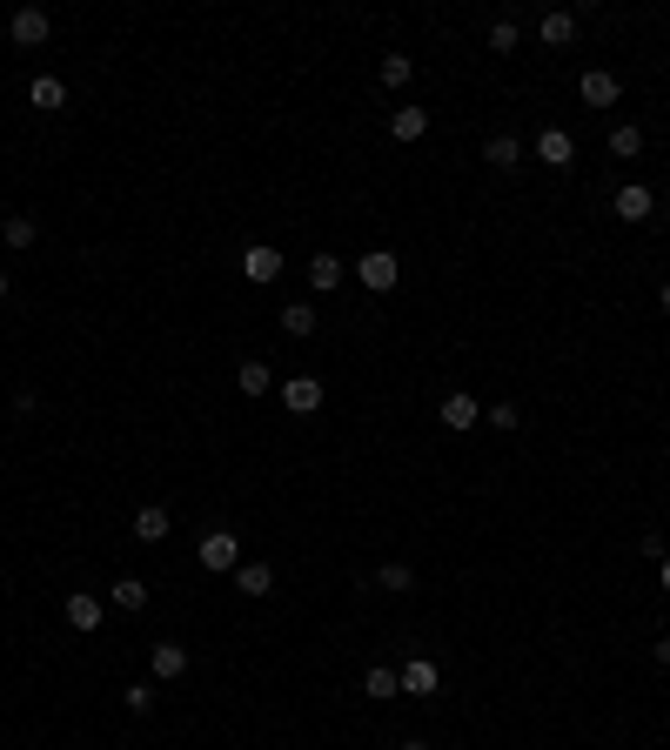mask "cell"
I'll list each match as a JSON object with an SVG mask.
<instances>
[{
	"label": "cell",
	"mask_w": 670,
	"mask_h": 750,
	"mask_svg": "<svg viewBox=\"0 0 670 750\" xmlns=\"http://www.w3.org/2000/svg\"><path fill=\"white\" fill-rule=\"evenodd\" d=\"M396 750H429V744H423V737H409V744H396Z\"/></svg>",
	"instance_id": "33"
},
{
	"label": "cell",
	"mask_w": 670,
	"mask_h": 750,
	"mask_svg": "<svg viewBox=\"0 0 670 750\" xmlns=\"http://www.w3.org/2000/svg\"><path fill=\"white\" fill-rule=\"evenodd\" d=\"M108 603L114 610H128V617H141V610H148V583H141V576H121V583L108 590Z\"/></svg>",
	"instance_id": "17"
},
{
	"label": "cell",
	"mask_w": 670,
	"mask_h": 750,
	"mask_svg": "<svg viewBox=\"0 0 670 750\" xmlns=\"http://www.w3.org/2000/svg\"><path fill=\"white\" fill-rule=\"evenodd\" d=\"M476 422H483L476 396H463V389H456V396H443V429H476Z\"/></svg>",
	"instance_id": "16"
},
{
	"label": "cell",
	"mask_w": 670,
	"mask_h": 750,
	"mask_svg": "<svg viewBox=\"0 0 670 750\" xmlns=\"http://www.w3.org/2000/svg\"><path fill=\"white\" fill-rule=\"evenodd\" d=\"M7 288H14V275H7V268H0V295H7Z\"/></svg>",
	"instance_id": "35"
},
{
	"label": "cell",
	"mask_w": 670,
	"mask_h": 750,
	"mask_svg": "<svg viewBox=\"0 0 670 750\" xmlns=\"http://www.w3.org/2000/svg\"><path fill=\"white\" fill-rule=\"evenodd\" d=\"M54 21H47V7H14V21H7V41L14 47H47Z\"/></svg>",
	"instance_id": "3"
},
{
	"label": "cell",
	"mask_w": 670,
	"mask_h": 750,
	"mask_svg": "<svg viewBox=\"0 0 670 750\" xmlns=\"http://www.w3.org/2000/svg\"><path fill=\"white\" fill-rule=\"evenodd\" d=\"M0 242H7V248H34V242H41L34 215H7V221H0Z\"/></svg>",
	"instance_id": "24"
},
{
	"label": "cell",
	"mask_w": 670,
	"mask_h": 750,
	"mask_svg": "<svg viewBox=\"0 0 670 750\" xmlns=\"http://www.w3.org/2000/svg\"><path fill=\"white\" fill-rule=\"evenodd\" d=\"M577 94L590 101V108H617V94H624V81H617L610 67H590V74L577 81Z\"/></svg>",
	"instance_id": "6"
},
{
	"label": "cell",
	"mask_w": 670,
	"mask_h": 750,
	"mask_svg": "<svg viewBox=\"0 0 670 750\" xmlns=\"http://www.w3.org/2000/svg\"><path fill=\"white\" fill-rule=\"evenodd\" d=\"M27 101H34L41 114L67 108V81H61V74H34V88H27Z\"/></svg>",
	"instance_id": "15"
},
{
	"label": "cell",
	"mask_w": 670,
	"mask_h": 750,
	"mask_svg": "<svg viewBox=\"0 0 670 750\" xmlns=\"http://www.w3.org/2000/svg\"><path fill=\"white\" fill-rule=\"evenodd\" d=\"M168 530H175V523H168V509H161V503L134 509V543H168Z\"/></svg>",
	"instance_id": "9"
},
{
	"label": "cell",
	"mask_w": 670,
	"mask_h": 750,
	"mask_svg": "<svg viewBox=\"0 0 670 750\" xmlns=\"http://www.w3.org/2000/svg\"><path fill=\"white\" fill-rule=\"evenodd\" d=\"M650 208H657V188H644V181H624L617 201H610V215L617 221H650Z\"/></svg>",
	"instance_id": "5"
},
{
	"label": "cell",
	"mask_w": 670,
	"mask_h": 750,
	"mask_svg": "<svg viewBox=\"0 0 670 750\" xmlns=\"http://www.w3.org/2000/svg\"><path fill=\"white\" fill-rule=\"evenodd\" d=\"M148 670H155L161 684H175V677H188V650H181V643H155V650H148Z\"/></svg>",
	"instance_id": "12"
},
{
	"label": "cell",
	"mask_w": 670,
	"mask_h": 750,
	"mask_svg": "<svg viewBox=\"0 0 670 750\" xmlns=\"http://www.w3.org/2000/svg\"><path fill=\"white\" fill-rule=\"evenodd\" d=\"M362 697H376V704H389V697H402V677L389 670V663H369V670H362Z\"/></svg>",
	"instance_id": "14"
},
{
	"label": "cell",
	"mask_w": 670,
	"mask_h": 750,
	"mask_svg": "<svg viewBox=\"0 0 670 750\" xmlns=\"http://www.w3.org/2000/svg\"><path fill=\"white\" fill-rule=\"evenodd\" d=\"M516 422H523V409H516V402H496V409H490V429H503V436H510Z\"/></svg>",
	"instance_id": "30"
},
{
	"label": "cell",
	"mask_w": 670,
	"mask_h": 750,
	"mask_svg": "<svg viewBox=\"0 0 670 750\" xmlns=\"http://www.w3.org/2000/svg\"><path fill=\"white\" fill-rule=\"evenodd\" d=\"M342 275H349V268L335 262V255H315V262H309V288H315V295H335Z\"/></svg>",
	"instance_id": "20"
},
{
	"label": "cell",
	"mask_w": 670,
	"mask_h": 750,
	"mask_svg": "<svg viewBox=\"0 0 670 750\" xmlns=\"http://www.w3.org/2000/svg\"><path fill=\"white\" fill-rule=\"evenodd\" d=\"M657 309H664V315H670V282H664V288H657Z\"/></svg>",
	"instance_id": "32"
},
{
	"label": "cell",
	"mask_w": 670,
	"mask_h": 750,
	"mask_svg": "<svg viewBox=\"0 0 670 750\" xmlns=\"http://www.w3.org/2000/svg\"><path fill=\"white\" fill-rule=\"evenodd\" d=\"M121 704H128L134 717H148V710H155V684H128L121 690Z\"/></svg>",
	"instance_id": "29"
},
{
	"label": "cell",
	"mask_w": 670,
	"mask_h": 750,
	"mask_svg": "<svg viewBox=\"0 0 670 750\" xmlns=\"http://www.w3.org/2000/svg\"><path fill=\"white\" fill-rule=\"evenodd\" d=\"M396 677H402V690H409V697H429V690L443 684V670H436L429 657H409V663L396 670Z\"/></svg>",
	"instance_id": "10"
},
{
	"label": "cell",
	"mask_w": 670,
	"mask_h": 750,
	"mask_svg": "<svg viewBox=\"0 0 670 750\" xmlns=\"http://www.w3.org/2000/svg\"><path fill=\"white\" fill-rule=\"evenodd\" d=\"M195 556H201V570L228 576V570H242V536H235V530H208L195 543Z\"/></svg>",
	"instance_id": "1"
},
{
	"label": "cell",
	"mask_w": 670,
	"mask_h": 750,
	"mask_svg": "<svg viewBox=\"0 0 670 750\" xmlns=\"http://www.w3.org/2000/svg\"><path fill=\"white\" fill-rule=\"evenodd\" d=\"M483 161H496V168H516V161H523V141H516V134H490V141H483Z\"/></svg>",
	"instance_id": "26"
},
{
	"label": "cell",
	"mask_w": 670,
	"mask_h": 750,
	"mask_svg": "<svg viewBox=\"0 0 670 750\" xmlns=\"http://www.w3.org/2000/svg\"><path fill=\"white\" fill-rule=\"evenodd\" d=\"M657 570H664V596H670V556H664V563H657Z\"/></svg>",
	"instance_id": "34"
},
{
	"label": "cell",
	"mask_w": 670,
	"mask_h": 750,
	"mask_svg": "<svg viewBox=\"0 0 670 750\" xmlns=\"http://www.w3.org/2000/svg\"><path fill=\"white\" fill-rule=\"evenodd\" d=\"M516 41H523V27L503 14V21H490V54H516Z\"/></svg>",
	"instance_id": "28"
},
{
	"label": "cell",
	"mask_w": 670,
	"mask_h": 750,
	"mask_svg": "<svg viewBox=\"0 0 670 750\" xmlns=\"http://www.w3.org/2000/svg\"><path fill=\"white\" fill-rule=\"evenodd\" d=\"M536 41H543V47H570V41H577V14H563V7H550V14L536 21Z\"/></svg>",
	"instance_id": "11"
},
{
	"label": "cell",
	"mask_w": 670,
	"mask_h": 750,
	"mask_svg": "<svg viewBox=\"0 0 670 750\" xmlns=\"http://www.w3.org/2000/svg\"><path fill=\"white\" fill-rule=\"evenodd\" d=\"M315 329H322V315H315L309 302H289V309H282V335H295V342H309Z\"/></svg>",
	"instance_id": "19"
},
{
	"label": "cell",
	"mask_w": 670,
	"mask_h": 750,
	"mask_svg": "<svg viewBox=\"0 0 670 750\" xmlns=\"http://www.w3.org/2000/svg\"><path fill=\"white\" fill-rule=\"evenodd\" d=\"M282 402H289L295 416H315L322 409V382L315 375H282Z\"/></svg>",
	"instance_id": "7"
},
{
	"label": "cell",
	"mask_w": 670,
	"mask_h": 750,
	"mask_svg": "<svg viewBox=\"0 0 670 750\" xmlns=\"http://www.w3.org/2000/svg\"><path fill=\"white\" fill-rule=\"evenodd\" d=\"M235 590L242 596H268L275 590V570H268V563H242V570H235Z\"/></svg>",
	"instance_id": "23"
},
{
	"label": "cell",
	"mask_w": 670,
	"mask_h": 750,
	"mask_svg": "<svg viewBox=\"0 0 670 750\" xmlns=\"http://www.w3.org/2000/svg\"><path fill=\"white\" fill-rule=\"evenodd\" d=\"M610 155H617V161H637V155H644V128H637V121L610 128Z\"/></svg>",
	"instance_id": "25"
},
{
	"label": "cell",
	"mask_w": 670,
	"mask_h": 750,
	"mask_svg": "<svg viewBox=\"0 0 670 750\" xmlns=\"http://www.w3.org/2000/svg\"><path fill=\"white\" fill-rule=\"evenodd\" d=\"M235 389H242V396H268V389H275V369H268V362H255V355H248L242 369H235Z\"/></svg>",
	"instance_id": "18"
},
{
	"label": "cell",
	"mask_w": 670,
	"mask_h": 750,
	"mask_svg": "<svg viewBox=\"0 0 670 750\" xmlns=\"http://www.w3.org/2000/svg\"><path fill=\"white\" fill-rule=\"evenodd\" d=\"M376 590L409 596V590H416V570H409V563H382V570H376Z\"/></svg>",
	"instance_id": "27"
},
{
	"label": "cell",
	"mask_w": 670,
	"mask_h": 750,
	"mask_svg": "<svg viewBox=\"0 0 670 750\" xmlns=\"http://www.w3.org/2000/svg\"><path fill=\"white\" fill-rule=\"evenodd\" d=\"M657 663H664V670H670V630H664V637H657Z\"/></svg>",
	"instance_id": "31"
},
{
	"label": "cell",
	"mask_w": 670,
	"mask_h": 750,
	"mask_svg": "<svg viewBox=\"0 0 670 750\" xmlns=\"http://www.w3.org/2000/svg\"><path fill=\"white\" fill-rule=\"evenodd\" d=\"M242 275L255 288H268V282H282V248H268V242H255V248H242Z\"/></svg>",
	"instance_id": "4"
},
{
	"label": "cell",
	"mask_w": 670,
	"mask_h": 750,
	"mask_svg": "<svg viewBox=\"0 0 670 750\" xmlns=\"http://www.w3.org/2000/svg\"><path fill=\"white\" fill-rule=\"evenodd\" d=\"M356 282L369 288V295H389V288L402 282V262H396V255H389V248H369V255H362V262H356Z\"/></svg>",
	"instance_id": "2"
},
{
	"label": "cell",
	"mask_w": 670,
	"mask_h": 750,
	"mask_svg": "<svg viewBox=\"0 0 670 750\" xmlns=\"http://www.w3.org/2000/svg\"><path fill=\"white\" fill-rule=\"evenodd\" d=\"M376 81H382V88H389V94H396V88H409V81H416V61H409V54H382Z\"/></svg>",
	"instance_id": "21"
},
{
	"label": "cell",
	"mask_w": 670,
	"mask_h": 750,
	"mask_svg": "<svg viewBox=\"0 0 670 750\" xmlns=\"http://www.w3.org/2000/svg\"><path fill=\"white\" fill-rule=\"evenodd\" d=\"M67 623L88 637V630H101V596H88V590H67Z\"/></svg>",
	"instance_id": "13"
},
{
	"label": "cell",
	"mask_w": 670,
	"mask_h": 750,
	"mask_svg": "<svg viewBox=\"0 0 670 750\" xmlns=\"http://www.w3.org/2000/svg\"><path fill=\"white\" fill-rule=\"evenodd\" d=\"M536 161H550V168H570V161H577V141H570V128H543V134H536Z\"/></svg>",
	"instance_id": "8"
},
{
	"label": "cell",
	"mask_w": 670,
	"mask_h": 750,
	"mask_svg": "<svg viewBox=\"0 0 670 750\" xmlns=\"http://www.w3.org/2000/svg\"><path fill=\"white\" fill-rule=\"evenodd\" d=\"M389 134H396V141H423V134H429V114H423V108H396V114H389Z\"/></svg>",
	"instance_id": "22"
}]
</instances>
